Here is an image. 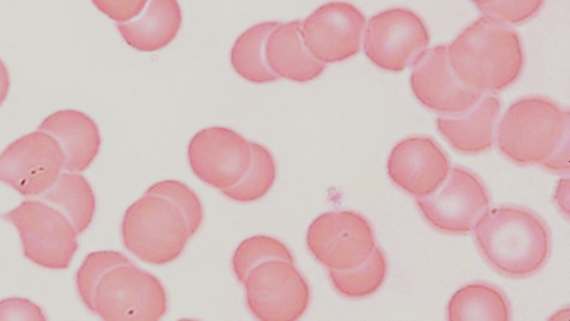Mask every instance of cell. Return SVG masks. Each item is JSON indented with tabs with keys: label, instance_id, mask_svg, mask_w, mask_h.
<instances>
[{
	"label": "cell",
	"instance_id": "obj_1",
	"mask_svg": "<svg viewBox=\"0 0 570 321\" xmlns=\"http://www.w3.org/2000/svg\"><path fill=\"white\" fill-rule=\"evenodd\" d=\"M483 259L509 280H525L547 265L552 253L550 229L523 207L489 208L472 230Z\"/></svg>",
	"mask_w": 570,
	"mask_h": 321
},
{
	"label": "cell",
	"instance_id": "obj_2",
	"mask_svg": "<svg viewBox=\"0 0 570 321\" xmlns=\"http://www.w3.org/2000/svg\"><path fill=\"white\" fill-rule=\"evenodd\" d=\"M449 61L465 88L497 94L523 73L524 51L512 26L481 16L448 46Z\"/></svg>",
	"mask_w": 570,
	"mask_h": 321
},
{
	"label": "cell",
	"instance_id": "obj_3",
	"mask_svg": "<svg viewBox=\"0 0 570 321\" xmlns=\"http://www.w3.org/2000/svg\"><path fill=\"white\" fill-rule=\"evenodd\" d=\"M570 114L547 98L515 101L498 121L494 142L510 162L529 168L541 165L556 151L563 133L570 130Z\"/></svg>",
	"mask_w": 570,
	"mask_h": 321
},
{
	"label": "cell",
	"instance_id": "obj_4",
	"mask_svg": "<svg viewBox=\"0 0 570 321\" xmlns=\"http://www.w3.org/2000/svg\"><path fill=\"white\" fill-rule=\"evenodd\" d=\"M121 238L138 260L166 265L179 259L193 237L179 208L163 197L145 192L124 213Z\"/></svg>",
	"mask_w": 570,
	"mask_h": 321
},
{
	"label": "cell",
	"instance_id": "obj_5",
	"mask_svg": "<svg viewBox=\"0 0 570 321\" xmlns=\"http://www.w3.org/2000/svg\"><path fill=\"white\" fill-rule=\"evenodd\" d=\"M2 219L18 229L27 260L52 271L71 267L79 249V233L56 207L42 200H27L3 213Z\"/></svg>",
	"mask_w": 570,
	"mask_h": 321
},
{
	"label": "cell",
	"instance_id": "obj_6",
	"mask_svg": "<svg viewBox=\"0 0 570 321\" xmlns=\"http://www.w3.org/2000/svg\"><path fill=\"white\" fill-rule=\"evenodd\" d=\"M168 307L159 278L134 264L107 272L96 289L95 315L105 321H158Z\"/></svg>",
	"mask_w": 570,
	"mask_h": 321
},
{
	"label": "cell",
	"instance_id": "obj_7",
	"mask_svg": "<svg viewBox=\"0 0 570 321\" xmlns=\"http://www.w3.org/2000/svg\"><path fill=\"white\" fill-rule=\"evenodd\" d=\"M246 307L261 321H295L311 303V289L294 262L271 260L257 265L244 282Z\"/></svg>",
	"mask_w": 570,
	"mask_h": 321
},
{
	"label": "cell",
	"instance_id": "obj_8",
	"mask_svg": "<svg viewBox=\"0 0 570 321\" xmlns=\"http://www.w3.org/2000/svg\"><path fill=\"white\" fill-rule=\"evenodd\" d=\"M416 207L433 229L465 237L491 208V197L475 173L453 168L440 189L432 195L419 198Z\"/></svg>",
	"mask_w": 570,
	"mask_h": 321
},
{
	"label": "cell",
	"instance_id": "obj_9",
	"mask_svg": "<svg viewBox=\"0 0 570 321\" xmlns=\"http://www.w3.org/2000/svg\"><path fill=\"white\" fill-rule=\"evenodd\" d=\"M429 46L428 26L412 10H384L365 24L363 50L368 60L383 71H405Z\"/></svg>",
	"mask_w": 570,
	"mask_h": 321
},
{
	"label": "cell",
	"instance_id": "obj_10",
	"mask_svg": "<svg viewBox=\"0 0 570 321\" xmlns=\"http://www.w3.org/2000/svg\"><path fill=\"white\" fill-rule=\"evenodd\" d=\"M306 245L314 259L327 270L353 269L376 248L374 229L353 211L326 212L311 223Z\"/></svg>",
	"mask_w": 570,
	"mask_h": 321
},
{
	"label": "cell",
	"instance_id": "obj_11",
	"mask_svg": "<svg viewBox=\"0 0 570 321\" xmlns=\"http://www.w3.org/2000/svg\"><path fill=\"white\" fill-rule=\"evenodd\" d=\"M66 157L56 138L37 130L10 143L0 154V181L24 197H41L62 171Z\"/></svg>",
	"mask_w": 570,
	"mask_h": 321
},
{
	"label": "cell",
	"instance_id": "obj_12",
	"mask_svg": "<svg viewBox=\"0 0 570 321\" xmlns=\"http://www.w3.org/2000/svg\"><path fill=\"white\" fill-rule=\"evenodd\" d=\"M187 159L198 180L224 191L238 184L249 169L250 142L229 128H206L191 138Z\"/></svg>",
	"mask_w": 570,
	"mask_h": 321
},
{
	"label": "cell",
	"instance_id": "obj_13",
	"mask_svg": "<svg viewBox=\"0 0 570 321\" xmlns=\"http://www.w3.org/2000/svg\"><path fill=\"white\" fill-rule=\"evenodd\" d=\"M365 24L364 13L352 3L331 2L303 20L301 29L312 56L327 67L357 56Z\"/></svg>",
	"mask_w": 570,
	"mask_h": 321
},
{
	"label": "cell",
	"instance_id": "obj_14",
	"mask_svg": "<svg viewBox=\"0 0 570 321\" xmlns=\"http://www.w3.org/2000/svg\"><path fill=\"white\" fill-rule=\"evenodd\" d=\"M411 89L419 103L440 116L462 114L483 94L465 88L450 66L448 46L428 48L412 66Z\"/></svg>",
	"mask_w": 570,
	"mask_h": 321
},
{
	"label": "cell",
	"instance_id": "obj_15",
	"mask_svg": "<svg viewBox=\"0 0 570 321\" xmlns=\"http://www.w3.org/2000/svg\"><path fill=\"white\" fill-rule=\"evenodd\" d=\"M451 170L448 153L432 138L403 139L392 149L389 175L397 189L413 198H426L438 191Z\"/></svg>",
	"mask_w": 570,
	"mask_h": 321
},
{
	"label": "cell",
	"instance_id": "obj_16",
	"mask_svg": "<svg viewBox=\"0 0 570 321\" xmlns=\"http://www.w3.org/2000/svg\"><path fill=\"white\" fill-rule=\"evenodd\" d=\"M500 109L502 103L497 94H483L462 114L438 117L435 126L455 152L476 157L493 148Z\"/></svg>",
	"mask_w": 570,
	"mask_h": 321
},
{
	"label": "cell",
	"instance_id": "obj_17",
	"mask_svg": "<svg viewBox=\"0 0 570 321\" xmlns=\"http://www.w3.org/2000/svg\"><path fill=\"white\" fill-rule=\"evenodd\" d=\"M303 20L278 23L266 41V61L277 79L306 83L318 79L326 66L312 56L301 29Z\"/></svg>",
	"mask_w": 570,
	"mask_h": 321
},
{
	"label": "cell",
	"instance_id": "obj_18",
	"mask_svg": "<svg viewBox=\"0 0 570 321\" xmlns=\"http://www.w3.org/2000/svg\"><path fill=\"white\" fill-rule=\"evenodd\" d=\"M39 130L50 133L66 157V170H88L100 152L101 133L88 114L78 110L53 112L41 122Z\"/></svg>",
	"mask_w": 570,
	"mask_h": 321
},
{
	"label": "cell",
	"instance_id": "obj_19",
	"mask_svg": "<svg viewBox=\"0 0 570 321\" xmlns=\"http://www.w3.org/2000/svg\"><path fill=\"white\" fill-rule=\"evenodd\" d=\"M183 13L179 0H149L138 18L117 24L118 33L134 50L156 52L169 47L180 33Z\"/></svg>",
	"mask_w": 570,
	"mask_h": 321
},
{
	"label": "cell",
	"instance_id": "obj_20",
	"mask_svg": "<svg viewBox=\"0 0 570 321\" xmlns=\"http://www.w3.org/2000/svg\"><path fill=\"white\" fill-rule=\"evenodd\" d=\"M41 200L61 211L78 233L89 229L96 215V197L88 179L77 171L63 170L56 184L41 195Z\"/></svg>",
	"mask_w": 570,
	"mask_h": 321
},
{
	"label": "cell",
	"instance_id": "obj_21",
	"mask_svg": "<svg viewBox=\"0 0 570 321\" xmlns=\"http://www.w3.org/2000/svg\"><path fill=\"white\" fill-rule=\"evenodd\" d=\"M450 321H509L512 308L503 291L489 283H471L454 293L448 307Z\"/></svg>",
	"mask_w": 570,
	"mask_h": 321
},
{
	"label": "cell",
	"instance_id": "obj_22",
	"mask_svg": "<svg viewBox=\"0 0 570 321\" xmlns=\"http://www.w3.org/2000/svg\"><path fill=\"white\" fill-rule=\"evenodd\" d=\"M279 21H265L250 27L236 39L230 51L234 71L247 82L265 84L277 82L266 61V41Z\"/></svg>",
	"mask_w": 570,
	"mask_h": 321
},
{
	"label": "cell",
	"instance_id": "obj_23",
	"mask_svg": "<svg viewBox=\"0 0 570 321\" xmlns=\"http://www.w3.org/2000/svg\"><path fill=\"white\" fill-rule=\"evenodd\" d=\"M389 262L383 249L379 245L362 264L347 270H330V280L333 288L347 299H364L379 292L383 288Z\"/></svg>",
	"mask_w": 570,
	"mask_h": 321
},
{
	"label": "cell",
	"instance_id": "obj_24",
	"mask_svg": "<svg viewBox=\"0 0 570 321\" xmlns=\"http://www.w3.org/2000/svg\"><path fill=\"white\" fill-rule=\"evenodd\" d=\"M252 162L244 178L230 189L220 191L228 200L252 203L262 200L273 189L277 178V164L273 153L261 143L250 142Z\"/></svg>",
	"mask_w": 570,
	"mask_h": 321
},
{
	"label": "cell",
	"instance_id": "obj_25",
	"mask_svg": "<svg viewBox=\"0 0 570 321\" xmlns=\"http://www.w3.org/2000/svg\"><path fill=\"white\" fill-rule=\"evenodd\" d=\"M271 260L294 262L292 250L282 240L271 237H252L236 248L233 255V272L236 281L244 285L246 277L257 265Z\"/></svg>",
	"mask_w": 570,
	"mask_h": 321
},
{
	"label": "cell",
	"instance_id": "obj_26",
	"mask_svg": "<svg viewBox=\"0 0 570 321\" xmlns=\"http://www.w3.org/2000/svg\"><path fill=\"white\" fill-rule=\"evenodd\" d=\"M127 264H132V261L118 251H95V253L86 255L77 272V289L80 301L90 313L95 314L96 289H98L101 278L117 267Z\"/></svg>",
	"mask_w": 570,
	"mask_h": 321
},
{
	"label": "cell",
	"instance_id": "obj_27",
	"mask_svg": "<svg viewBox=\"0 0 570 321\" xmlns=\"http://www.w3.org/2000/svg\"><path fill=\"white\" fill-rule=\"evenodd\" d=\"M147 194L165 198L179 208L186 217L191 237L200 230L204 221V208L200 197L190 187L177 180H164L147 190Z\"/></svg>",
	"mask_w": 570,
	"mask_h": 321
},
{
	"label": "cell",
	"instance_id": "obj_28",
	"mask_svg": "<svg viewBox=\"0 0 570 321\" xmlns=\"http://www.w3.org/2000/svg\"><path fill=\"white\" fill-rule=\"evenodd\" d=\"M546 0H498L488 7H480L482 16L508 26H521L534 19L544 7Z\"/></svg>",
	"mask_w": 570,
	"mask_h": 321
},
{
	"label": "cell",
	"instance_id": "obj_29",
	"mask_svg": "<svg viewBox=\"0 0 570 321\" xmlns=\"http://www.w3.org/2000/svg\"><path fill=\"white\" fill-rule=\"evenodd\" d=\"M99 12L116 21L117 24L128 23L147 8L149 0H91Z\"/></svg>",
	"mask_w": 570,
	"mask_h": 321
},
{
	"label": "cell",
	"instance_id": "obj_30",
	"mask_svg": "<svg viewBox=\"0 0 570 321\" xmlns=\"http://www.w3.org/2000/svg\"><path fill=\"white\" fill-rule=\"evenodd\" d=\"M46 321L47 315L39 304L23 298L4 299L0 302V321Z\"/></svg>",
	"mask_w": 570,
	"mask_h": 321
},
{
	"label": "cell",
	"instance_id": "obj_31",
	"mask_svg": "<svg viewBox=\"0 0 570 321\" xmlns=\"http://www.w3.org/2000/svg\"><path fill=\"white\" fill-rule=\"evenodd\" d=\"M570 132L569 130L563 133L561 141H559L556 151L551 157L546 160L540 168L550 171L552 174H568L569 173V152H570Z\"/></svg>",
	"mask_w": 570,
	"mask_h": 321
},
{
	"label": "cell",
	"instance_id": "obj_32",
	"mask_svg": "<svg viewBox=\"0 0 570 321\" xmlns=\"http://www.w3.org/2000/svg\"><path fill=\"white\" fill-rule=\"evenodd\" d=\"M553 202L564 219H569L570 210V180L562 178L558 181L556 192H553Z\"/></svg>",
	"mask_w": 570,
	"mask_h": 321
},
{
	"label": "cell",
	"instance_id": "obj_33",
	"mask_svg": "<svg viewBox=\"0 0 570 321\" xmlns=\"http://www.w3.org/2000/svg\"><path fill=\"white\" fill-rule=\"evenodd\" d=\"M10 90V77L7 66L0 60V106L7 100Z\"/></svg>",
	"mask_w": 570,
	"mask_h": 321
},
{
	"label": "cell",
	"instance_id": "obj_34",
	"mask_svg": "<svg viewBox=\"0 0 570 321\" xmlns=\"http://www.w3.org/2000/svg\"><path fill=\"white\" fill-rule=\"evenodd\" d=\"M472 3H475L478 8L488 7V4H492L498 2V0H471Z\"/></svg>",
	"mask_w": 570,
	"mask_h": 321
}]
</instances>
